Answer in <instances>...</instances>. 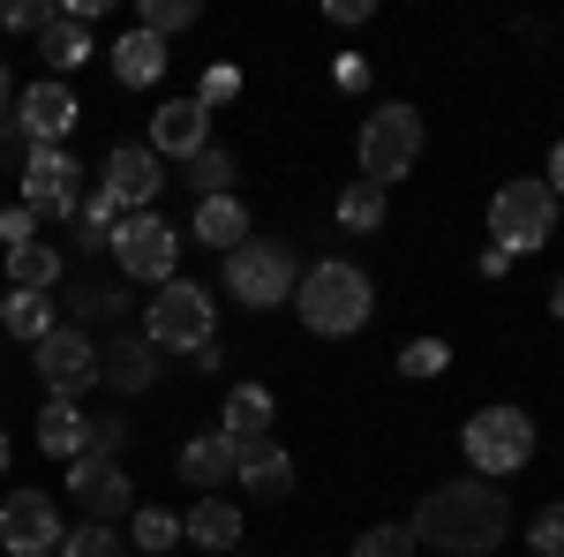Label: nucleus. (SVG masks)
Listing matches in <instances>:
<instances>
[{
  "instance_id": "obj_8",
  "label": "nucleus",
  "mask_w": 564,
  "mask_h": 557,
  "mask_svg": "<svg viewBox=\"0 0 564 557\" xmlns=\"http://www.w3.org/2000/svg\"><path fill=\"white\" fill-rule=\"evenodd\" d=\"M68 527H61V505L45 490H8L0 497V550L8 557H61Z\"/></svg>"
},
{
  "instance_id": "obj_38",
  "label": "nucleus",
  "mask_w": 564,
  "mask_h": 557,
  "mask_svg": "<svg viewBox=\"0 0 564 557\" xmlns=\"http://www.w3.org/2000/svg\"><path fill=\"white\" fill-rule=\"evenodd\" d=\"M234 90H241V76H234V68H226V61H218L212 76H204V90H196V106H204V114H212V106H226V98H234Z\"/></svg>"
},
{
  "instance_id": "obj_46",
  "label": "nucleus",
  "mask_w": 564,
  "mask_h": 557,
  "mask_svg": "<svg viewBox=\"0 0 564 557\" xmlns=\"http://www.w3.org/2000/svg\"><path fill=\"white\" fill-rule=\"evenodd\" d=\"M61 557H68V550H61Z\"/></svg>"
},
{
  "instance_id": "obj_32",
  "label": "nucleus",
  "mask_w": 564,
  "mask_h": 557,
  "mask_svg": "<svg viewBox=\"0 0 564 557\" xmlns=\"http://www.w3.org/2000/svg\"><path fill=\"white\" fill-rule=\"evenodd\" d=\"M399 369H406V377H444V369H452V346L444 340H414L406 354H399Z\"/></svg>"
},
{
  "instance_id": "obj_33",
  "label": "nucleus",
  "mask_w": 564,
  "mask_h": 557,
  "mask_svg": "<svg viewBox=\"0 0 564 557\" xmlns=\"http://www.w3.org/2000/svg\"><path fill=\"white\" fill-rule=\"evenodd\" d=\"M527 543H534V557H564V505H542L534 527H527Z\"/></svg>"
},
{
  "instance_id": "obj_4",
  "label": "nucleus",
  "mask_w": 564,
  "mask_h": 557,
  "mask_svg": "<svg viewBox=\"0 0 564 557\" xmlns=\"http://www.w3.org/2000/svg\"><path fill=\"white\" fill-rule=\"evenodd\" d=\"M550 234H557V189H550V181H505L497 204H489V242H497L505 257H527V249H542Z\"/></svg>"
},
{
  "instance_id": "obj_29",
  "label": "nucleus",
  "mask_w": 564,
  "mask_h": 557,
  "mask_svg": "<svg viewBox=\"0 0 564 557\" xmlns=\"http://www.w3.org/2000/svg\"><path fill=\"white\" fill-rule=\"evenodd\" d=\"M196 23V0H143V23L135 31H151V39H174Z\"/></svg>"
},
{
  "instance_id": "obj_34",
  "label": "nucleus",
  "mask_w": 564,
  "mask_h": 557,
  "mask_svg": "<svg viewBox=\"0 0 564 557\" xmlns=\"http://www.w3.org/2000/svg\"><path fill=\"white\" fill-rule=\"evenodd\" d=\"M188 181H196L204 196H226V181H234V159H226V151H204V159H188Z\"/></svg>"
},
{
  "instance_id": "obj_2",
  "label": "nucleus",
  "mask_w": 564,
  "mask_h": 557,
  "mask_svg": "<svg viewBox=\"0 0 564 557\" xmlns=\"http://www.w3.org/2000/svg\"><path fill=\"white\" fill-rule=\"evenodd\" d=\"M294 309H302V324L316 340H347L369 324V309H377V287H369V271L347 257H324L302 271V287H294Z\"/></svg>"
},
{
  "instance_id": "obj_35",
  "label": "nucleus",
  "mask_w": 564,
  "mask_h": 557,
  "mask_svg": "<svg viewBox=\"0 0 564 557\" xmlns=\"http://www.w3.org/2000/svg\"><path fill=\"white\" fill-rule=\"evenodd\" d=\"M23 242H39V212H31V204L0 212V249H23Z\"/></svg>"
},
{
  "instance_id": "obj_31",
  "label": "nucleus",
  "mask_w": 564,
  "mask_h": 557,
  "mask_svg": "<svg viewBox=\"0 0 564 557\" xmlns=\"http://www.w3.org/2000/svg\"><path fill=\"white\" fill-rule=\"evenodd\" d=\"M354 557H414V535H406L399 519H384V527H369V535L354 543Z\"/></svg>"
},
{
  "instance_id": "obj_27",
  "label": "nucleus",
  "mask_w": 564,
  "mask_h": 557,
  "mask_svg": "<svg viewBox=\"0 0 564 557\" xmlns=\"http://www.w3.org/2000/svg\"><path fill=\"white\" fill-rule=\"evenodd\" d=\"M339 226H347V234H377V226H384V189H377V181H354L347 196H339Z\"/></svg>"
},
{
  "instance_id": "obj_1",
  "label": "nucleus",
  "mask_w": 564,
  "mask_h": 557,
  "mask_svg": "<svg viewBox=\"0 0 564 557\" xmlns=\"http://www.w3.org/2000/svg\"><path fill=\"white\" fill-rule=\"evenodd\" d=\"M406 535L414 543H430V550H452V557H489L505 535H512V505H505V490L497 482H444L430 490L414 519H406Z\"/></svg>"
},
{
  "instance_id": "obj_10",
  "label": "nucleus",
  "mask_w": 564,
  "mask_h": 557,
  "mask_svg": "<svg viewBox=\"0 0 564 557\" xmlns=\"http://www.w3.org/2000/svg\"><path fill=\"white\" fill-rule=\"evenodd\" d=\"M23 204H31L39 218H76L84 212V167L68 159V143L23 151Z\"/></svg>"
},
{
  "instance_id": "obj_43",
  "label": "nucleus",
  "mask_w": 564,
  "mask_h": 557,
  "mask_svg": "<svg viewBox=\"0 0 564 557\" xmlns=\"http://www.w3.org/2000/svg\"><path fill=\"white\" fill-rule=\"evenodd\" d=\"M550 189H557V196H564V143H557V151H550Z\"/></svg>"
},
{
  "instance_id": "obj_23",
  "label": "nucleus",
  "mask_w": 564,
  "mask_h": 557,
  "mask_svg": "<svg viewBox=\"0 0 564 557\" xmlns=\"http://www.w3.org/2000/svg\"><path fill=\"white\" fill-rule=\"evenodd\" d=\"M234 468H241V444H234L226 429L181 444V474H188V482H234Z\"/></svg>"
},
{
  "instance_id": "obj_24",
  "label": "nucleus",
  "mask_w": 564,
  "mask_h": 557,
  "mask_svg": "<svg viewBox=\"0 0 564 557\" xmlns=\"http://www.w3.org/2000/svg\"><path fill=\"white\" fill-rule=\"evenodd\" d=\"M271 415H279V407H271V392H263V385H234V392H226V437H234V444L271 437Z\"/></svg>"
},
{
  "instance_id": "obj_19",
  "label": "nucleus",
  "mask_w": 564,
  "mask_h": 557,
  "mask_svg": "<svg viewBox=\"0 0 564 557\" xmlns=\"http://www.w3.org/2000/svg\"><path fill=\"white\" fill-rule=\"evenodd\" d=\"M113 76H121V90H151L159 76H166V39H151V31H129V39H113Z\"/></svg>"
},
{
  "instance_id": "obj_21",
  "label": "nucleus",
  "mask_w": 564,
  "mask_h": 557,
  "mask_svg": "<svg viewBox=\"0 0 564 557\" xmlns=\"http://www.w3.org/2000/svg\"><path fill=\"white\" fill-rule=\"evenodd\" d=\"M196 242L218 249V257H234V249L249 242V212H241V196H204V204H196Z\"/></svg>"
},
{
  "instance_id": "obj_39",
  "label": "nucleus",
  "mask_w": 564,
  "mask_h": 557,
  "mask_svg": "<svg viewBox=\"0 0 564 557\" xmlns=\"http://www.w3.org/2000/svg\"><path fill=\"white\" fill-rule=\"evenodd\" d=\"M76 317H121V294L113 287H76Z\"/></svg>"
},
{
  "instance_id": "obj_18",
  "label": "nucleus",
  "mask_w": 564,
  "mask_h": 557,
  "mask_svg": "<svg viewBox=\"0 0 564 557\" xmlns=\"http://www.w3.org/2000/svg\"><path fill=\"white\" fill-rule=\"evenodd\" d=\"M181 543H196V550H234L241 543V505H226V497H196L188 519H181Z\"/></svg>"
},
{
  "instance_id": "obj_45",
  "label": "nucleus",
  "mask_w": 564,
  "mask_h": 557,
  "mask_svg": "<svg viewBox=\"0 0 564 557\" xmlns=\"http://www.w3.org/2000/svg\"><path fill=\"white\" fill-rule=\"evenodd\" d=\"M0 474H8V437H0Z\"/></svg>"
},
{
  "instance_id": "obj_13",
  "label": "nucleus",
  "mask_w": 564,
  "mask_h": 557,
  "mask_svg": "<svg viewBox=\"0 0 564 557\" xmlns=\"http://www.w3.org/2000/svg\"><path fill=\"white\" fill-rule=\"evenodd\" d=\"M68 129H76V90L68 84H31L15 90V136L31 143V151H53V143H68Z\"/></svg>"
},
{
  "instance_id": "obj_5",
  "label": "nucleus",
  "mask_w": 564,
  "mask_h": 557,
  "mask_svg": "<svg viewBox=\"0 0 564 557\" xmlns=\"http://www.w3.org/2000/svg\"><path fill=\"white\" fill-rule=\"evenodd\" d=\"M294 287H302V264L286 242H241L226 257V294L241 309H279V301H294Z\"/></svg>"
},
{
  "instance_id": "obj_9",
  "label": "nucleus",
  "mask_w": 564,
  "mask_h": 557,
  "mask_svg": "<svg viewBox=\"0 0 564 557\" xmlns=\"http://www.w3.org/2000/svg\"><path fill=\"white\" fill-rule=\"evenodd\" d=\"M113 257H121V271H129V279L166 287V279H174V264H181V234L159 212H129L121 226H113Z\"/></svg>"
},
{
  "instance_id": "obj_28",
  "label": "nucleus",
  "mask_w": 564,
  "mask_h": 557,
  "mask_svg": "<svg viewBox=\"0 0 564 557\" xmlns=\"http://www.w3.org/2000/svg\"><path fill=\"white\" fill-rule=\"evenodd\" d=\"M129 543H135V550H151V557H174V543H181V519L151 505V513H135V519H129Z\"/></svg>"
},
{
  "instance_id": "obj_22",
  "label": "nucleus",
  "mask_w": 564,
  "mask_h": 557,
  "mask_svg": "<svg viewBox=\"0 0 564 557\" xmlns=\"http://www.w3.org/2000/svg\"><path fill=\"white\" fill-rule=\"evenodd\" d=\"M39 444L53 452V460H84V444H90V415L76 407V399H45V415H39Z\"/></svg>"
},
{
  "instance_id": "obj_16",
  "label": "nucleus",
  "mask_w": 564,
  "mask_h": 557,
  "mask_svg": "<svg viewBox=\"0 0 564 557\" xmlns=\"http://www.w3.org/2000/svg\"><path fill=\"white\" fill-rule=\"evenodd\" d=\"M98 385H113V392H151V385H159V346L143 340V332H121V340L98 354Z\"/></svg>"
},
{
  "instance_id": "obj_14",
  "label": "nucleus",
  "mask_w": 564,
  "mask_h": 557,
  "mask_svg": "<svg viewBox=\"0 0 564 557\" xmlns=\"http://www.w3.org/2000/svg\"><path fill=\"white\" fill-rule=\"evenodd\" d=\"M68 497H76V505H84L90 519H98V527H113V519L129 513V474H121V460H68Z\"/></svg>"
},
{
  "instance_id": "obj_3",
  "label": "nucleus",
  "mask_w": 564,
  "mask_h": 557,
  "mask_svg": "<svg viewBox=\"0 0 564 557\" xmlns=\"http://www.w3.org/2000/svg\"><path fill=\"white\" fill-rule=\"evenodd\" d=\"M143 340L159 346V354H196V346L218 340V301L196 287V279H166L159 301H151V317H143Z\"/></svg>"
},
{
  "instance_id": "obj_37",
  "label": "nucleus",
  "mask_w": 564,
  "mask_h": 557,
  "mask_svg": "<svg viewBox=\"0 0 564 557\" xmlns=\"http://www.w3.org/2000/svg\"><path fill=\"white\" fill-rule=\"evenodd\" d=\"M0 23H8V31H45V23H53V8H45V0H8V8H0Z\"/></svg>"
},
{
  "instance_id": "obj_30",
  "label": "nucleus",
  "mask_w": 564,
  "mask_h": 557,
  "mask_svg": "<svg viewBox=\"0 0 564 557\" xmlns=\"http://www.w3.org/2000/svg\"><path fill=\"white\" fill-rule=\"evenodd\" d=\"M61 550H68V557H129V543H121L113 527H98V519H84V527H76V535H68Z\"/></svg>"
},
{
  "instance_id": "obj_44",
  "label": "nucleus",
  "mask_w": 564,
  "mask_h": 557,
  "mask_svg": "<svg viewBox=\"0 0 564 557\" xmlns=\"http://www.w3.org/2000/svg\"><path fill=\"white\" fill-rule=\"evenodd\" d=\"M550 309H557V317H564V279H557V294H550Z\"/></svg>"
},
{
  "instance_id": "obj_20",
  "label": "nucleus",
  "mask_w": 564,
  "mask_h": 557,
  "mask_svg": "<svg viewBox=\"0 0 564 557\" xmlns=\"http://www.w3.org/2000/svg\"><path fill=\"white\" fill-rule=\"evenodd\" d=\"M39 53L53 61V84H68V68H84V61H90V23H84V15H68V8H53V23L39 31Z\"/></svg>"
},
{
  "instance_id": "obj_26",
  "label": "nucleus",
  "mask_w": 564,
  "mask_h": 557,
  "mask_svg": "<svg viewBox=\"0 0 564 557\" xmlns=\"http://www.w3.org/2000/svg\"><path fill=\"white\" fill-rule=\"evenodd\" d=\"M8 279H15V294H45V287H61V249H53V242H23V249H8Z\"/></svg>"
},
{
  "instance_id": "obj_17",
  "label": "nucleus",
  "mask_w": 564,
  "mask_h": 557,
  "mask_svg": "<svg viewBox=\"0 0 564 557\" xmlns=\"http://www.w3.org/2000/svg\"><path fill=\"white\" fill-rule=\"evenodd\" d=\"M234 482H241L249 497H263V505H279V497L294 490V460H286V444H271V437L241 444V468H234Z\"/></svg>"
},
{
  "instance_id": "obj_42",
  "label": "nucleus",
  "mask_w": 564,
  "mask_h": 557,
  "mask_svg": "<svg viewBox=\"0 0 564 557\" xmlns=\"http://www.w3.org/2000/svg\"><path fill=\"white\" fill-rule=\"evenodd\" d=\"M8 106H15V84H8V61H0V129H8Z\"/></svg>"
},
{
  "instance_id": "obj_36",
  "label": "nucleus",
  "mask_w": 564,
  "mask_h": 557,
  "mask_svg": "<svg viewBox=\"0 0 564 557\" xmlns=\"http://www.w3.org/2000/svg\"><path fill=\"white\" fill-rule=\"evenodd\" d=\"M84 452H90V460H121V452H129V422H90Z\"/></svg>"
},
{
  "instance_id": "obj_40",
  "label": "nucleus",
  "mask_w": 564,
  "mask_h": 557,
  "mask_svg": "<svg viewBox=\"0 0 564 557\" xmlns=\"http://www.w3.org/2000/svg\"><path fill=\"white\" fill-rule=\"evenodd\" d=\"M332 76H339V84H369V61H354V53H339V68H332Z\"/></svg>"
},
{
  "instance_id": "obj_25",
  "label": "nucleus",
  "mask_w": 564,
  "mask_h": 557,
  "mask_svg": "<svg viewBox=\"0 0 564 557\" xmlns=\"http://www.w3.org/2000/svg\"><path fill=\"white\" fill-rule=\"evenodd\" d=\"M53 324H61V309H53L45 294H8V301H0V332H8V340L39 346Z\"/></svg>"
},
{
  "instance_id": "obj_7",
  "label": "nucleus",
  "mask_w": 564,
  "mask_h": 557,
  "mask_svg": "<svg viewBox=\"0 0 564 557\" xmlns=\"http://www.w3.org/2000/svg\"><path fill=\"white\" fill-rule=\"evenodd\" d=\"M414 159H422V114H414V106H377V114L361 121V181L391 189Z\"/></svg>"
},
{
  "instance_id": "obj_6",
  "label": "nucleus",
  "mask_w": 564,
  "mask_h": 557,
  "mask_svg": "<svg viewBox=\"0 0 564 557\" xmlns=\"http://www.w3.org/2000/svg\"><path fill=\"white\" fill-rule=\"evenodd\" d=\"M459 444H467V468L481 482H497V474H520L534 460V422H527L520 407H481L475 422L459 429Z\"/></svg>"
},
{
  "instance_id": "obj_11",
  "label": "nucleus",
  "mask_w": 564,
  "mask_h": 557,
  "mask_svg": "<svg viewBox=\"0 0 564 557\" xmlns=\"http://www.w3.org/2000/svg\"><path fill=\"white\" fill-rule=\"evenodd\" d=\"M31 354H39V377H45L53 399H84V392L98 385V346H90L84 324H53Z\"/></svg>"
},
{
  "instance_id": "obj_41",
  "label": "nucleus",
  "mask_w": 564,
  "mask_h": 557,
  "mask_svg": "<svg viewBox=\"0 0 564 557\" xmlns=\"http://www.w3.org/2000/svg\"><path fill=\"white\" fill-rule=\"evenodd\" d=\"M332 23H369V0H332Z\"/></svg>"
},
{
  "instance_id": "obj_15",
  "label": "nucleus",
  "mask_w": 564,
  "mask_h": 557,
  "mask_svg": "<svg viewBox=\"0 0 564 557\" xmlns=\"http://www.w3.org/2000/svg\"><path fill=\"white\" fill-rule=\"evenodd\" d=\"M151 151H159V159H181V167L204 159V151H212V114H204L196 98H166V106L151 114Z\"/></svg>"
},
{
  "instance_id": "obj_12",
  "label": "nucleus",
  "mask_w": 564,
  "mask_h": 557,
  "mask_svg": "<svg viewBox=\"0 0 564 557\" xmlns=\"http://www.w3.org/2000/svg\"><path fill=\"white\" fill-rule=\"evenodd\" d=\"M166 181H159V151L151 143H113L106 151V181H98V196L113 204V212H151V196H159Z\"/></svg>"
}]
</instances>
